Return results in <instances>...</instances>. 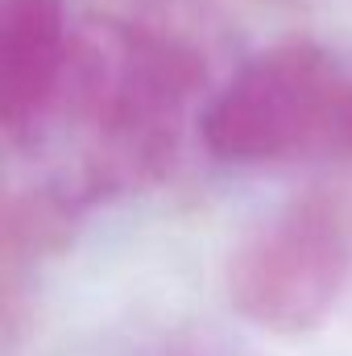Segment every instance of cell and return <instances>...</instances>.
I'll return each instance as SVG.
<instances>
[{"instance_id": "obj_3", "label": "cell", "mask_w": 352, "mask_h": 356, "mask_svg": "<svg viewBox=\"0 0 352 356\" xmlns=\"http://www.w3.org/2000/svg\"><path fill=\"white\" fill-rule=\"evenodd\" d=\"M352 286V199L303 191L257 220L228 257L232 311L269 336L315 332Z\"/></svg>"}, {"instance_id": "obj_1", "label": "cell", "mask_w": 352, "mask_h": 356, "mask_svg": "<svg viewBox=\"0 0 352 356\" xmlns=\"http://www.w3.org/2000/svg\"><path fill=\"white\" fill-rule=\"evenodd\" d=\"M199 58L170 33L99 17L75 33L63 88L25 154L71 145L67 166L42 186V199L83 207L166 170L186 108L199 91Z\"/></svg>"}, {"instance_id": "obj_2", "label": "cell", "mask_w": 352, "mask_h": 356, "mask_svg": "<svg viewBox=\"0 0 352 356\" xmlns=\"http://www.w3.org/2000/svg\"><path fill=\"white\" fill-rule=\"evenodd\" d=\"M199 141L224 166L352 162V67L311 38L278 42L199 108Z\"/></svg>"}, {"instance_id": "obj_4", "label": "cell", "mask_w": 352, "mask_h": 356, "mask_svg": "<svg viewBox=\"0 0 352 356\" xmlns=\"http://www.w3.org/2000/svg\"><path fill=\"white\" fill-rule=\"evenodd\" d=\"M75 29L67 0H0V133L25 154L63 88Z\"/></svg>"}]
</instances>
